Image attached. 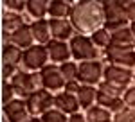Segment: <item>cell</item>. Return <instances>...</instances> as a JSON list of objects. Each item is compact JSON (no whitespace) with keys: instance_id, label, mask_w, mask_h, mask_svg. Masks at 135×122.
Masks as SVG:
<instances>
[{"instance_id":"obj_10","label":"cell","mask_w":135,"mask_h":122,"mask_svg":"<svg viewBox=\"0 0 135 122\" xmlns=\"http://www.w3.org/2000/svg\"><path fill=\"white\" fill-rule=\"evenodd\" d=\"M104 58L108 65H117L123 68L135 70V49H121V47H108L104 50Z\"/></svg>"},{"instance_id":"obj_4","label":"cell","mask_w":135,"mask_h":122,"mask_svg":"<svg viewBox=\"0 0 135 122\" xmlns=\"http://www.w3.org/2000/svg\"><path fill=\"white\" fill-rule=\"evenodd\" d=\"M70 45V52H72L74 61H97L99 59V49L94 45V41L90 36L85 34H76L72 40L69 41Z\"/></svg>"},{"instance_id":"obj_14","label":"cell","mask_w":135,"mask_h":122,"mask_svg":"<svg viewBox=\"0 0 135 122\" xmlns=\"http://www.w3.org/2000/svg\"><path fill=\"white\" fill-rule=\"evenodd\" d=\"M47 52H49V58L51 61L56 65V63H67V61H70L72 58V52H70V45L67 43V41H58V40H51L47 45Z\"/></svg>"},{"instance_id":"obj_18","label":"cell","mask_w":135,"mask_h":122,"mask_svg":"<svg viewBox=\"0 0 135 122\" xmlns=\"http://www.w3.org/2000/svg\"><path fill=\"white\" fill-rule=\"evenodd\" d=\"M22 59H23V50H22L20 47H16L13 43H4V50H2V61H4V65H9V67L18 68Z\"/></svg>"},{"instance_id":"obj_17","label":"cell","mask_w":135,"mask_h":122,"mask_svg":"<svg viewBox=\"0 0 135 122\" xmlns=\"http://www.w3.org/2000/svg\"><path fill=\"white\" fill-rule=\"evenodd\" d=\"M135 38L130 27H123L112 32V45L110 47H121V49H135Z\"/></svg>"},{"instance_id":"obj_38","label":"cell","mask_w":135,"mask_h":122,"mask_svg":"<svg viewBox=\"0 0 135 122\" xmlns=\"http://www.w3.org/2000/svg\"><path fill=\"white\" fill-rule=\"evenodd\" d=\"M133 81H135V75H133Z\"/></svg>"},{"instance_id":"obj_3","label":"cell","mask_w":135,"mask_h":122,"mask_svg":"<svg viewBox=\"0 0 135 122\" xmlns=\"http://www.w3.org/2000/svg\"><path fill=\"white\" fill-rule=\"evenodd\" d=\"M11 84L15 92L20 95V99H27L29 95H32L34 92L42 90V77H40V72H25V70H18L13 79Z\"/></svg>"},{"instance_id":"obj_34","label":"cell","mask_w":135,"mask_h":122,"mask_svg":"<svg viewBox=\"0 0 135 122\" xmlns=\"http://www.w3.org/2000/svg\"><path fill=\"white\" fill-rule=\"evenodd\" d=\"M126 14H128L130 23H133L135 22V2H126Z\"/></svg>"},{"instance_id":"obj_28","label":"cell","mask_w":135,"mask_h":122,"mask_svg":"<svg viewBox=\"0 0 135 122\" xmlns=\"http://www.w3.org/2000/svg\"><path fill=\"white\" fill-rule=\"evenodd\" d=\"M4 6H6V11L16 13V14H22L27 9V2H23V0H6Z\"/></svg>"},{"instance_id":"obj_2","label":"cell","mask_w":135,"mask_h":122,"mask_svg":"<svg viewBox=\"0 0 135 122\" xmlns=\"http://www.w3.org/2000/svg\"><path fill=\"white\" fill-rule=\"evenodd\" d=\"M104 11V29L114 32L123 27H130V20L126 14V2L121 0H106L103 2Z\"/></svg>"},{"instance_id":"obj_21","label":"cell","mask_w":135,"mask_h":122,"mask_svg":"<svg viewBox=\"0 0 135 122\" xmlns=\"http://www.w3.org/2000/svg\"><path fill=\"white\" fill-rule=\"evenodd\" d=\"M72 2H65V0H51L49 6V16L51 18H70L72 14Z\"/></svg>"},{"instance_id":"obj_6","label":"cell","mask_w":135,"mask_h":122,"mask_svg":"<svg viewBox=\"0 0 135 122\" xmlns=\"http://www.w3.org/2000/svg\"><path fill=\"white\" fill-rule=\"evenodd\" d=\"M133 75H135V70H132V68H123V67H117V65H106L103 81H106L108 84H112L119 90L126 92L130 88V83L133 81Z\"/></svg>"},{"instance_id":"obj_11","label":"cell","mask_w":135,"mask_h":122,"mask_svg":"<svg viewBox=\"0 0 135 122\" xmlns=\"http://www.w3.org/2000/svg\"><path fill=\"white\" fill-rule=\"evenodd\" d=\"M49 25H51L52 40L69 43L76 36V29H74L70 18H49Z\"/></svg>"},{"instance_id":"obj_5","label":"cell","mask_w":135,"mask_h":122,"mask_svg":"<svg viewBox=\"0 0 135 122\" xmlns=\"http://www.w3.org/2000/svg\"><path fill=\"white\" fill-rule=\"evenodd\" d=\"M49 52L45 45H32L31 49L23 50V59H22V68L25 72H42L49 63Z\"/></svg>"},{"instance_id":"obj_20","label":"cell","mask_w":135,"mask_h":122,"mask_svg":"<svg viewBox=\"0 0 135 122\" xmlns=\"http://www.w3.org/2000/svg\"><path fill=\"white\" fill-rule=\"evenodd\" d=\"M95 104H99V106L106 108L108 111L114 113V115L126 108L124 99H123V97H112V95H104V93H101L99 90H97V102H95Z\"/></svg>"},{"instance_id":"obj_9","label":"cell","mask_w":135,"mask_h":122,"mask_svg":"<svg viewBox=\"0 0 135 122\" xmlns=\"http://www.w3.org/2000/svg\"><path fill=\"white\" fill-rule=\"evenodd\" d=\"M40 77H42V88L47 92H63L65 90V77H63L61 70H60V65H54L49 63L42 72H40Z\"/></svg>"},{"instance_id":"obj_39","label":"cell","mask_w":135,"mask_h":122,"mask_svg":"<svg viewBox=\"0 0 135 122\" xmlns=\"http://www.w3.org/2000/svg\"><path fill=\"white\" fill-rule=\"evenodd\" d=\"M4 122H7V120H4Z\"/></svg>"},{"instance_id":"obj_25","label":"cell","mask_w":135,"mask_h":122,"mask_svg":"<svg viewBox=\"0 0 135 122\" xmlns=\"http://www.w3.org/2000/svg\"><path fill=\"white\" fill-rule=\"evenodd\" d=\"M90 38H92L94 45H95L97 49H104V50H106V49L112 45V32L106 30L104 27H101V29H97L95 32H92Z\"/></svg>"},{"instance_id":"obj_31","label":"cell","mask_w":135,"mask_h":122,"mask_svg":"<svg viewBox=\"0 0 135 122\" xmlns=\"http://www.w3.org/2000/svg\"><path fill=\"white\" fill-rule=\"evenodd\" d=\"M15 93H16V92H15V88H13V84H11L9 81H4V88H2V102H4V106L16 99Z\"/></svg>"},{"instance_id":"obj_12","label":"cell","mask_w":135,"mask_h":122,"mask_svg":"<svg viewBox=\"0 0 135 122\" xmlns=\"http://www.w3.org/2000/svg\"><path fill=\"white\" fill-rule=\"evenodd\" d=\"M4 115H6L7 122H31L32 119L29 110H27L25 99H20V97L4 106Z\"/></svg>"},{"instance_id":"obj_37","label":"cell","mask_w":135,"mask_h":122,"mask_svg":"<svg viewBox=\"0 0 135 122\" xmlns=\"http://www.w3.org/2000/svg\"><path fill=\"white\" fill-rule=\"evenodd\" d=\"M31 122H42V119H40V117H32Z\"/></svg>"},{"instance_id":"obj_1","label":"cell","mask_w":135,"mask_h":122,"mask_svg":"<svg viewBox=\"0 0 135 122\" xmlns=\"http://www.w3.org/2000/svg\"><path fill=\"white\" fill-rule=\"evenodd\" d=\"M70 22L78 34H92L97 29L104 27L103 2H94V0L74 2Z\"/></svg>"},{"instance_id":"obj_32","label":"cell","mask_w":135,"mask_h":122,"mask_svg":"<svg viewBox=\"0 0 135 122\" xmlns=\"http://www.w3.org/2000/svg\"><path fill=\"white\" fill-rule=\"evenodd\" d=\"M123 99H124L126 108H132V110H135V84H132V86H130V88L124 92Z\"/></svg>"},{"instance_id":"obj_33","label":"cell","mask_w":135,"mask_h":122,"mask_svg":"<svg viewBox=\"0 0 135 122\" xmlns=\"http://www.w3.org/2000/svg\"><path fill=\"white\" fill-rule=\"evenodd\" d=\"M79 88H81V83H79V81H70V83H65V90H63V92L76 95V93L79 92Z\"/></svg>"},{"instance_id":"obj_24","label":"cell","mask_w":135,"mask_h":122,"mask_svg":"<svg viewBox=\"0 0 135 122\" xmlns=\"http://www.w3.org/2000/svg\"><path fill=\"white\" fill-rule=\"evenodd\" d=\"M22 25H25V22H23V18H22V14L9 13V11L4 13V16H2V27H4V32L13 34L15 30L20 29Z\"/></svg>"},{"instance_id":"obj_16","label":"cell","mask_w":135,"mask_h":122,"mask_svg":"<svg viewBox=\"0 0 135 122\" xmlns=\"http://www.w3.org/2000/svg\"><path fill=\"white\" fill-rule=\"evenodd\" d=\"M31 30H32V36H34L36 45H47L52 40L49 20H32Z\"/></svg>"},{"instance_id":"obj_35","label":"cell","mask_w":135,"mask_h":122,"mask_svg":"<svg viewBox=\"0 0 135 122\" xmlns=\"http://www.w3.org/2000/svg\"><path fill=\"white\" fill-rule=\"evenodd\" d=\"M69 122H88V120H86V117H85L83 113H76V115L69 117Z\"/></svg>"},{"instance_id":"obj_7","label":"cell","mask_w":135,"mask_h":122,"mask_svg":"<svg viewBox=\"0 0 135 122\" xmlns=\"http://www.w3.org/2000/svg\"><path fill=\"white\" fill-rule=\"evenodd\" d=\"M104 75V67L103 63L97 61H83L79 63V70H78V81L86 86H99L103 83Z\"/></svg>"},{"instance_id":"obj_30","label":"cell","mask_w":135,"mask_h":122,"mask_svg":"<svg viewBox=\"0 0 135 122\" xmlns=\"http://www.w3.org/2000/svg\"><path fill=\"white\" fill-rule=\"evenodd\" d=\"M97 90L101 92V93H104V95H112V97H123V95H124L123 90H119V88H115L112 84H108L106 81L101 83V84L97 86Z\"/></svg>"},{"instance_id":"obj_29","label":"cell","mask_w":135,"mask_h":122,"mask_svg":"<svg viewBox=\"0 0 135 122\" xmlns=\"http://www.w3.org/2000/svg\"><path fill=\"white\" fill-rule=\"evenodd\" d=\"M114 122H135V110L124 108L114 115Z\"/></svg>"},{"instance_id":"obj_26","label":"cell","mask_w":135,"mask_h":122,"mask_svg":"<svg viewBox=\"0 0 135 122\" xmlns=\"http://www.w3.org/2000/svg\"><path fill=\"white\" fill-rule=\"evenodd\" d=\"M60 70H61L63 77H65V83L78 81V70H79V63H74V61H67V63L60 65Z\"/></svg>"},{"instance_id":"obj_36","label":"cell","mask_w":135,"mask_h":122,"mask_svg":"<svg viewBox=\"0 0 135 122\" xmlns=\"http://www.w3.org/2000/svg\"><path fill=\"white\" fill-rule=\"evenodd\" d=\"M130 29H132V34H133V38H135V22L133 23H130ZM135 47V45H133Z\"/></svg>"},{"instance_id":"obj_19","label":"cell","mask_w":135,"mask_h":122,"mask_svg":"<svg viewBox=\"0 0 135 122\" xmlns=\"http://www.w3.org/2000/svg\"><path fill=\"white\" fill-rule=\"evenodd\" d=\"M78 101H79V106L81 110H90L92 106H95L94 102H97V88L95 86H86V84H81L79 92L76 93Z\"/></svg>"},{"instance_id":"obj_13","label":"cell","mask_w":135,"mask_h":122,"mask_svg":"<svg viewBox=\"0 0 135 122\" xmlns=\"http://www.w3.org/2000/svg\"><path fill=\"white\" fill-rule=\"evenodd\" d=\"M4 41H6V43H13V45H16V47H20L22 50H27V49H31L32 45H36L34 36H32V30H31V23L22 25L20 29L15 30L13 34L4 32Z\"/></svg>"},{"instance_id":"obj_15","label":"cell","mask_w":135,"mask_h":122,"mask_svg":"<svg viewBox=\"0 0 135 122\" xmlns=\"http://www.w3.org/2000/svg\"><path fill=\"white\" fill-rule=\"evenodd\" d=\"M54 108H58L60 111H63L69 117L79 113V110H81L78 97L72 93H67V92H60V93L54 95Z\"/></svg>"},{"instance_id":"obj_23","label":"cell","mask_w":135,"mask_h":122,"mask_svg":"<svg viewBox=\"0 0 135 122\" xmlns=\"http://www.w3.org/2000/svg\"><path fill=\"white\" fill-rule=\"evenodd\" d=\"M85 117L88 122H114V113H110L106 108L95 104L90 110L85 111Z\"/></svg>"},{"instance_id":"obj_27","label":"cell","mask_w":135,"mask_h":122,"mask_svg":"<svg viewBox=\"0 0 135 122\" xmlns=\"http://www.w3.org/2000/svg\"><path fill=\"white\" fill-rule=\"evenodd\" d=\"M40 119H42V122H69V115L60 111L58 108H52L45 115H42Z\"/></svg>"},{"instance_id":"obj_8","label":"cell","mask_w":135,"mask_h":122,"mask_svg":"<svg viewBox=\"0 0 135 122\" xmlns=\"http://www.w3.org/2000/svg\"><path fill=\"white\" fill-rule=\"evenodd\" d=\"M25 104H27V110L31 113V117H42L49 110L54 108V93L42 88V90L34 92L32 95H29L25 99Z\"/></svg>"},{"instance_id":"obj_22","label":"cell","mask_w":135,"mask_h":122,"mask_svg":"<svg viewBox=\"0 0 135 122\" xmlns=\"http://www.w3.org/2000/svg\"><path fill=\"white\" fill-rule=\"evenodd\" d=\"M49 0H27V13L34 20H45V14H49Z\"/></svg>"}]
</instances>
